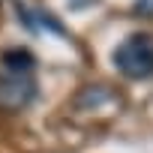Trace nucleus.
I'll return each mask as SVG.
<instances>
[{
    "instance_id": "obj_2",
    "label": "nucleus",
    "mask_w": 153,
    "mask_h": 153,
    "mask_svg": "<svg viewBox=\"0 0 153 153\" xmlns=\"http://www.w3.org/2000/svg\"><path fill=\"white\" fill-rule=\"evenodd\" d=\"M33 99H36V75L33 72L0 69V111L18 114Z\"/></svg>"
},
{
    "instance_id": "obj_1",
    "label": "nucleus",
    "mask_w": 153,
    "mask_h": 153,
    "mask_svg": "<svg viewBox=\"0 0 153 153\" xmlns=\"http://www.w3.org/2000/svg\"><path fill=\"white\" fill-rule=\"evenodd\" d=\"M111 63L120 75L132 81H144L153 75V36L150 33H129L114 51Z\"/></svg>"
},
{
    "instance_id": "obj_3",
    "label": "nucleus",
    "mask_w": 153,
    "mask_h": 153,
    "mask_svg": "<svg viewBox=\"0 0 153 153\" xmlns=\"http://www.w3.org/2000/svg\"><path fill=\"white\" fill-rule=\"evenodd\" d=\"M0 69H15V72H36V57L27 48H6L0 54Z\"/></svg>"
}]
</instances>
